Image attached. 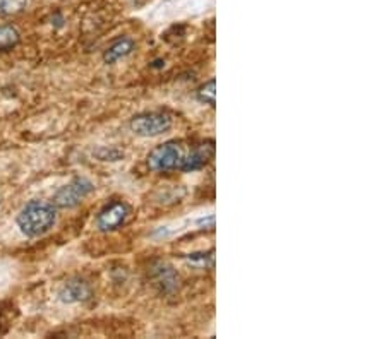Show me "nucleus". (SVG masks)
<instances>
[{"instance_id": "3", "label": "nucleus", "mask_w": 386, "mask_h": 339, "mask_svg": "<svg viewBox=\"0 0 386 339\" xmlns=\"http://www.w3.org/2000/svg\"><path fill=\"white\" fill-rule=\"evenodd\" d=\"M93 190H95V185H93L88 178L77 177L69 182L67 185L60 187V189L53 194L52 204L60 209L76 208V206L79 204V202H83Z\"/></svg>"}, {"instance_id": "8", "label": "nucleus", "mask_w": 386, "mask_h": 339, "mask_svg": "<svg viewBox=\"0 0 386 339\" xmlns=\"http://www.w3.org/2000/svg\"><path fill=\"white\" fill-rule=\"evenodd\" d=\"M153 279L158 284L160 290L165 293H172L179 286V274L174 271V267L165 262H157L153 266Z\"/></svg>"}, {"instance_id": "5", "label": "nucleus", "mask_w": 386, "mask_h": 339, "mask_svg": "<svg viewBox=\"0 0 386 339\" xmlns=\"http://www.w3.org/2000/svg\"><path fill=\"white\" fill-rule=\"evenodd\" d=\"M129 206L126 202L115 201L112 204L105 206L103 209L96 216V226L101 232H114V230L120 228L129 218Z\"/></svg>"}, {"instance_id": "9", "label": "nucleus", "mask_w": 386, "mask_h": 339, "mask_svg": "<svg viewBox=\"0 0 386 339\" xmlns=\"http://www.w3.org/2000/svg\"><path fill=\"white\" fill-rule=\"evenodd\" d=\"M132 50H134V41L131 38H120L114 45L108 46L107 52L103 53V62L105 64H115L120 58L127 57Z\"/></svg>"}, {"instance_id": "13", "label": "nucleus", "mask_w": 386, "mask_h": 339, "mask_svg": "<svg viewBox=\"0 0 386 339\" xmlns=\"http://www.w3.org/2000/svg\"><path fill=\"white\" fill-rule=\"evenodd\" d=\"M0 321H2V319H0Z\"/></svg>"}, {"instance_id": "1", "label": "nucleus", "mask_w": 386, "mask_h": 339, "mask_svg": "<svg viewBox=\"0 0 386 339\" xmlns=\"http://www.w3.org/2000/svg\"><path fill=\"white\" fill-rule=\"evenodd\" d=\"M57 221V209L52 202L46 201H31L21 213L18 214V226L26 237L37 239L45 235L53 228Z\"/></svg>"}, {"instance_id": "7", "label": "nucleus", "mask_w": 386, "mask_h": 339, "mask_svg": "<svg viewBox=\"0 0 386 339\" xmlns=\"http://www.w3.org/2000/svg\"><path fill=\"white\" fill-rule=\"evenodd\" d=\"M91 286L83 279H71L58 291V300L64 303H79L91 298Z\"/></svg>"}, {"instance_id": "6", "label": "nucleus", "mask_w": 386, "mask_h": 339, "mask_svg": "<svg viewBox=\"0 0 386 339\" xmlns=\"http://www.w3.org/2000/svg\"><path fill=\"white\" fill-rule=\"evenodd\" d=\"M213 156H214V141H212V139H210V141L196 144V146L193 147V151L184 156V159H182L181 163V168L179 170L189 173V171H198L205 168V166L212 161Z\"/></svg>"}, {"instance_id": "2", "label": "nucleus", "mask_w": 386, "mask_h": 339, "mask_svg": "<svg viewBox=\"0 0 386 339\" xmlns=\"http://www.w3.org/2000/svg\"><path fill=\"white\" fill-rule=\"evenodd\" d=\"M172 117L169 113L163 112H151V113H141L131 119L129 127L136 135L141 138H157V135L165 134L172 128Z\"/></svg>"}, {"instance_id": "4", "label": "nucleus", "mask_w": 386, "mask_h": 339, "mask_svg": "<svg viewBox=\"0 0 386 339\" xmlns=\"http://www.w3.org/2000/svg\"><path fill=\"white\" fill-rule=\"evenodd\" d=\"M184 149L179 142H165L157 146L148 154V166L153 171H170L181 168V163L184 159Z\"/></svg>"}, {"instance_id": "10", "label": "nucleus", "mask_w": 386, "mask_h": 339, "mask_svg": "<svg viewBox=\"0 0 386 339\" xmlns=\"http://www.w3.org/2000/svg\"><path fill=\"white\" fill-rule=\"evenodd\" d=\"M19 33L13 26H0V52H9L19 45Z\"/></svg>"}, {"instance_id": "12", "label": "nucleus", "mask_w": 386, "mask_h": 339, "mask_svg": "<svg viewBox=\"0 0 386 339\" xmlns=\"http://www.w3.org/2000/svg\"><path fill=\"white\" fill-rule=\"evenodd\" d=\"M26 6V0H0V15L19 13Z\"/></svg>"}, {"instance_id": "11", "label": "nucleus", "mask_w": 386, "mask_h": 339, "mask_svg": "<svg viewBox=\"0 0 386 339\" xmlns=\"http://www.w3.org/2000/svg\"><path fill=\"white\" fill-rule=\"evenodd\" d=\"M198 100L201 103L210 105V107H214L217 105V81L210 79L208 83H205L198 89Z\"/></svg>"}]
</instances>
